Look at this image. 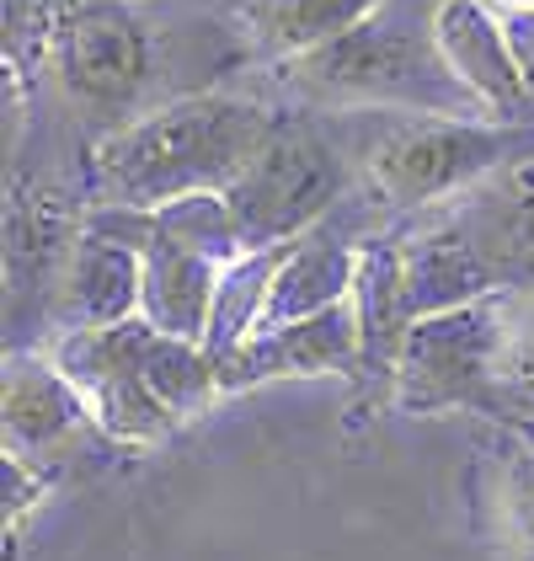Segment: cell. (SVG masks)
Listing matches in <instances>:
<instances>
[{
  "label": "cell",
  "instance_id": "obj_15",
  "mask_svg": "<svg viewBox=\"0 0 534 561\" xmlns=\"http://www.w3.org/2000/svg\"><path fill=\"white\" fill-rule=\"evenodd\" d=\"M385 0H230V22L252 65H289L353 33Z\"/></svg>",
  "mask_w": 534,
  "mask_h": 561
},
{
  "label": "cell",
  "instance_id": "obj_16",
  "mask_svg": "<svg viewBox=\"0 0 534 561\" xmlns=\"http://www.w3.org/2000/svg\"><path fill=\"white\" fill-rule=\"evenodd\" d=\"M481 417L497 433L534 444V300L502 295V327H497V347H491Z\"/></svg>",
  "mask_w": 534,
  "mask_h": 561
},
{
  "label": "cell",
  "instance_id": "obj_2",
  "mask_svg": "<svg viewBox=\"0 0 534 561\" xmlns=\"http://www.w3.org/2000/svg\"><path fill=\"white\" fill-rule=\"evenodd\" d=\"M439 0H385L353 33L305 59L272 65L278 107L305 113H433V118H491V107L465 87L433 33Z\"/></svg>",
  "mask_w": 534,
  "mask_h": 561
},
{
  "label": "cell",
  "instance_id": "obj_9",
  "mask_svg": "<svg viewBox=\"0 0 534 561\" xmlns=\"http://www.w3.org/2000/svg\"><path fill=\"white\" fill-rule=\"evenodd\" d=\"M86 230L124 241L144 262V305L139 316L166 332V337H187L204 343L209 332V310H214V289H220V262L193 252L177 230H166L155 209H113V204H91Z\"/></svg>",
  "mask_w": 534,
  "mask_h": 561
},
{
  "label": "cell",
  "instance_id": "obj_1",
  "mask_svg": "<svg viewBox=\"0 0 534 561\" xmlns=\"http://www.w3.org/2000/svg\"><path fill=\"white\" fill-rule=\"evenodd\" d=\"M283 107L263 91H193L161 102L155 113L124 124L86 150L91 204L161 209L193 193H230L235 176L257 161Z\"/></svg>",
  "mask_w": 534,
  "mask_h": 561
},
{
  "label": "cell",
  "instance_id": "obj_22",
  "mask_svg": "<svg viewBox=\"0 0 534 561\" xmlns=\"http://www.w3.org/2000/svg\"><path fill=\"white\" fill-rule=\"evenodd\" d=\"M497 5H534V0H497Z\"/></svg>",
  "mask_w": 534,
  "mask_h": 561
},
{
  "label": "cell",
  "instance_id": "obj_3",
  "mask_svg": "<svg viewBox=\"0 0 534 561\" xmlns=\"http://www.w3.org/2000/svg\"><path fill=\"white\" fill-rule=\"evenodd\" d=\"M411 316L476 300H534V167H513L400 225Z\"/></svg>",
  "mask_w": 534,
  "mask_h": 561
},
{
  "label": "cell",
  "instance_id": "obj_6",
  "mask_svg": "<svg viewBox=\"0 0 534 561\" xmlns=\"http://www.w3.org/2000/svg\"><path fill=\"white\" fill-rule=\"evenodd\" d=\"M363 182L358 150L337 113L283 107L257 161L224 193L246 252H272L332 219Z\"/></svg>",
  "mask_w": 534,
  "mask_h": 561
},
{
  "label": "cell",
  "instance_id": "obj_11",
  "mask_svg": "<svg viewBox=\"0 0 534 561\" xmlns=\"http://www.w3.org/2000/svg\"><path fill=\"white\" fill-rule=\"evenodd\" d=\"M96 428L81 390L65 380L48 347H5V396H0V433L5 455L27 466H54L70 455V444Z\"/></svg>",
  "mask_w": 534,
  "mask_h": 561
},
{
  "label": "cell",
  "instance_id": "obj_21",
  "mask_svg": "<svg viewBox=\"0 0 534 561\" xmlns=\"http://www.w3.org/2000/svg\"><path fill=\"white\" fill-rule=\"evenodd\" d=\"M497 5V0H491ZM497 22H502V33H508V48H513V59H519V70H524V87L534 96V5H497Z\"/></svg>",
  "mask_w": 534,
  "mask_h": 561
},
{
  "label": "cell",
  "instance_id": "obj_7",
  "mask_svg": "<svg viewBox=\"0 0 534 561\" xmlns=\"http://www.w3.org/2000/svg\"><path fill=\"white\" fill-rule=\"evenodd\" d=\"M150 332L155 327L144 316H134V321L102 327V332H65L48 343L65 380L81 390L96 433L118 449H150L182 428L172 407L150 390V369H144Z\"/></svg>",
  "mask_w": 534,
  "mask_h": 561
},
{
  "label": "cell",
  "instance_id": "obj_10",
  "mask_svg": "<svg viewBox=\"0 0 534 561\" xmlns=\"http://www.w3.org/2000/svg\"><path fill=\"white\" fill-rule=\"evenodd\" d=\"M353 316H358V364H353V407L374 412L396 401V375L406 332H411V300H406V267H400V225L363 241L353 278Z\"/></svg>",
  "mask_w": 534,
  "mask_h": 561
},
{
  "label": "cell",
  "instance_id": "obj_19",
  "mask_svg": "<svg viewBox=\"0 0 534 561\" xmlns=\"http://www.w3.org/2000/svg\"><path fill=\"white\" fill-rule=\"evenodd\" d=\"M76 0H5V87H38Z\"/></svg>",
  "mask_w": 534,
  "mask_h": 561
},
{
  "label": "cell",
  "instance_id": "obj_14",
  "mask_svg": "<svg viewBox=\"0 0 534 561\" xmlns=\"http://www.w3.org/2000/svg\"><path fill=\"white\" fill-rule=\"evenodd\" d=\"M139 305H144V262H139V252L86 230L76 241V252H70V267H65L54 310H48V343L65 337V332H102V327L134 321Z\"/></svg>",
  "mask_w": 534,
  "mask_h": 561
},
{
  "label": "cell",
  "instance_id": "obj_13",
  "mask_svg": "<svg viewBox=\"0 0 534 561\" xmlns=\"http://www.w3.org/2000/svg\"><path fill=\"white\" fill-rule=\"evenodd\" d=\"M433 33H439V54L449 59V70L487 102L491 118H513V124L534 118V96L524 87V70L508 48V33L491 0H439Z\"/></svg>",
  "mask_w": 534,
  "mask_h": 561
},
{
  "label": "cell",
  "instance_id": "obj_4",
  "mask_svg": "<svg viewBox=\"0 0 534 561\" xmlns=\"http://www.w3.org/2000/svg\"><path fill=\"white\" fill-rule=\"evenodd\" d=\"M353 139L363 187L406 225L476 182L534 167V118H433V113H337Z\"/></svg>",
  "mask_w": 534,
  "mask_h": 561
},
{
  "label": "cell",
  "instance_id": "obj_12",
  "mask_svg": "<svg viewBox=\"0 0 534 561\" xmlns=\"http://www.w3.org/2000/svg\"><path fill=\"white\" fill-rule=\"evenodd\" d=\"M358 364V316L353 300L337 310H321L305 321L252 332L235 353L220 358V386L224 390H252L267 380H315V375H348Z\"/></svg>",
  "mask_w": 534,
  "mask_h": 561
},
{
  "label": "cell",
  "instance_id": "obj_20",
  "mask_svg": "<svg viewBox=\"0 0 534 561\" xmlns=\"http://www.w3.org/2000/svg\"><path fill=\"white\" fill-rule=\"evenodd\" d=\"M0 476H5V535L16 540V518H22L27 508H33V503H38V497H44L54 476H48L44 466H27V460H16V455H5Z\"/></svg>",
  "mask_w": 534,
  "mask_h": 561
},
{
  "label": "cell",
  "instance_id": "obj_5",
  "mask_svg": "<svg viewBox=\"0 0 534 561\" xmlns=\"http://www.w3.org/2000/svg\"><path fill=\"white\" fill-rule=\"evenodd\" d=\"M166 38L172 33L155 22L150 0H76L48 54L44 81L54 102L81 124L86 150L182 96L177 87H166L182 70Z\"/></svg>",
  "mask_w": 534,
  "mask_h": 561
},
{
  "label": "cell",
  "instance_id": "obj_8",
  "mask_svg": "<svg viewBox=\"0 0 534 561\" xmlns=\"http://www.w3.org/2000/svg\"><path fill=\"white\" fill-rule=\"evenodd\" d=\"M497 327H502V295L411 321L391 407L400 417H439V412H476L481 417Z\"/></svg>",
  "mask_w": 534,
  "mask_h": 561
},
{
  "label": "cell",
  "instance_id": "obj_18",
  "mask_svg": "<svg viewBox=\"0 0 534 561\" xmlns=\"http://www.w3.org/2000/svg\"><path fill=\"white\" fill-rule=\"evenodd\" d=\"M289 257V247H272V252H246L241 262H230L220 273V289H214V310H209V332H204V347L224 358L257 332L267 310V295H272V278Z\"/></svg>",
  "mask_w": 534,
  "mask_h": 561
},
{
  "label": "cell",
  "instance_id": "obj_17",
  "mask_svg": "<svg viewBox=\"0 0 534 561\" xmlns=\"http://www.w3.org/2000/svg\"><path fill=\"white\" fill-rule=\"evenodd\" d=\"M487 514L508 561H534V444L497 433L487 449Z\"/></svg>",
  "mask_w": 534,
  "mask_h": 561
}]
</instances>
